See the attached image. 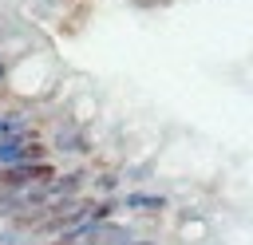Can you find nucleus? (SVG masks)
Masks as SVG:
<instances>
[{
	"label": "nucleus",
	"instance_id": "f257e3e1",
	"mask_svg": "<svg viewBox=\"0 0 253 245\" xmlns=\"http://www.w3.org/2000/svg\"><path fill=\"white\" fill-rule=\"evenodd\" d=\"M126 205H130V209H142V213H162V209H166V198H154V194H126Z\"/></svg>",
	"mask_w": 253,
	"mask_h": 245
},
{
	"label": "nucleus",
	"instance_id": "f03ea898",
	"mask_svg": "<svg viewBox=\"0 0 253 245\" xmlns=\"http://www.w3.org/2000/svg\"><path fill=\"white\" fill-rule=\"evenodd\" d=\"M16 158H20V162H40V158H47V146H43V142H28Z\"/></svg>",
	"mask_w": 253,
	"mask_h": 245
},
{
	"label": "nucleus",
	"instance_id": "7ed1b4c3",
	"mask_svg": "<svg viewBox=\"0 0 253 245\" xmlns=\"http://www.w3.org/2000/svg\"><path fill=\"white\" fill-rule=\"evenodd\" d=\"M138 245H158V241H138Z\"/></svg>",
	"mask_w": 253,
	"mask_h": 245
},
{
	"label": "nucleus",
	"instance_id": "20e7f679",
	"mask_svg": "<svg viewBox=\"0 0 253 245\" xmlns=\"http://www.w3.org/2000/svg\"><path fill=\"white\" fill-rule=\"evenodd\" d=\"M55 245H71V241H67V237H63V241H55Z\"/></svg>",
	"mask_w": 253,
	"mask_h": 245
},
{
	"label": "nucleus",
	"instance_id": "39448f33",
	"mask_svg": "<svg viewBox=\"0 0 253 245\" xmlns=\"http://www.w3.org/2000/svg\"><path fill=\"white\" fill-rule=\"evenodd\" d=\"M0 79H4V67H0Z\"/></svg>",
	"mask_w": 253,
	"mask_h": 245
}]
</instances>
